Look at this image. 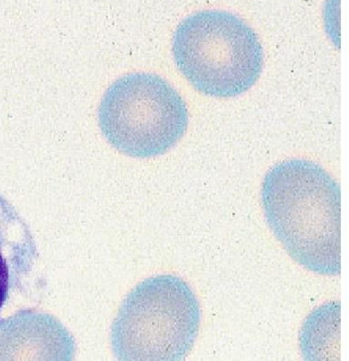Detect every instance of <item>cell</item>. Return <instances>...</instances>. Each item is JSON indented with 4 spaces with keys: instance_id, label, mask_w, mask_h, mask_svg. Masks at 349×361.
Here are the masks:
<instances>
[{
    "instance_id": "obj_1",
    "label": "cell",
    "mask_w": 349,
    "mask_h": 361,
    "mask_svg": "<svg viewBox=\"0 0 349 361\" xmlns=\"http://www.w3.org/2000/svg\"><path fill=\"white\" fill-rule=\"evenodd\" d=\"M265 218L276 240L301 267L321 276L341 271V192L321 166L288 160L262 183Z\"/></svg>"
},
{
    "instance_id": "obj_3",
    "label": "cell",
    "mask_w": 349,
    "mask_h": 361,
    "mask_svg": "<svg viewBox=\"0 0 349 361\" xmlns=\"http://www.w3.org/2000/svg\"><path fill=\"white\" fill-rule=\"evenodd\" d=\"M200 322V304L183 279L153 276L122 304L113 324V350L120 360H183L194 347Z\"/></svg>"
},
{
    "instance_id": "obj_5",
    "label": "cell",
    "mask_w": 349,
    "mask_h": 361,
    "mask_svg": "<svg viewBox=\"0 0 349 361\" xmlns=\"http://www.w3.org/2000/svg\"><path fill=\"white\" fill-rule=\"evenodd\" d=\"M35 248L28 229L0 197V312L11 288L31 269Z\"/></svg>"
},
{
    "instance_id": "obj_4",
    "label": "cell",
    "mask_w": 349,
    "mask_h": 361,
    "mask_svg": "<svg viewBox=\"0 0 349 361\" xmlns=\"http://www.w3.org/2000/svg\"><path fill=\"white\" fill-rule=\"evenodd\" d=\"M99 118L108 142L135 158L166 153L180 142L189 124L180 93L151 73L126 75L113 83L104 95Z\"/></svg>"
},
{
    "instance_id": "obj_2",
    "label": "cell",
    "mask_w": 349,
    "mask_h": 361,
    "mask_svg": "<svg viewBox=\"0 0 349 361\" xmlns=\"http://www.w3.org/2000/svg\"><path fill=\"white\" fill-rule=\"evenodd\" d=\"M172 54L195 90L219 99L250 90L264 67V51L255 32L224 11H202L185 18L174 33Z\"/></svg>"
}]
</instances>
